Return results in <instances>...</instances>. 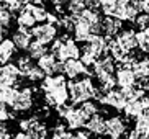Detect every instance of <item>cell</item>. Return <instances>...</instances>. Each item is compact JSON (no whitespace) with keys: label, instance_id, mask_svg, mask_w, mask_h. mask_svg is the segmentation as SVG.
<instances>
[{"label":"cell","instance_id":"cell-28","mask_svg":"<svg viewBox=\"0 0 149 139\" xmlns=\"http://www.w3.org/2000/svg\"><path fill=\"white\" fill-rule=\"evenodd\" d=\"M85 8H87L85 0H67L66 10L69 12V15H72V17H79Z\"/></svg>","mask_w":149,"mask_h":139},{"label":"cell","instance_id":"cell-1","mask_svg":"<svg viewBox=\"0 0 149 139\" xmlns=\"http://www.w3.org/2000/svg\"><path fill=\"white\" fill-rule=\"evenodd\" d=\"M64 74L46 75L40 83V90L43 92V100L48 106H61L69 100V87Z\"/></svg>","mask_w":149,"mask_h":139},{"label":"cell","instance_id":"cell-14","mask_svg":"<svg viewBox=\"0 0 149 139\" xmlns=\"http://www.w3.org/2000/svg\"><path fill=\"white\" fill-rule=\"evenodd\" d=\"M128 129V123L125 118L121 116H110L107 120V131L105 134L108 138H121L126 134Z\"/></svg>","mask_w":149,"mask_h":139},{"label":"cell","instance_id":"cell-38","mask_svg":"<svg viewBox=\"0 0 149 139\" xmlns=\"http://www.w3.org/2000/svg\"><path fill=\"white\" fill-rule=\"evenodd\" d=\"M0 139H13V138L8 133V129H0Z\"/></svg>","mask_w":149,"mask_h":139},{"label":"cell","instance_id":"cell-27","mask_svg":"<svg viewBox=\"0 0 149 139\" xmlns=\"http://www.w3.org/2000/svg\"><path fill=\"white\" fill-rule=\"evenodd\" d=\"M17 65H18V69H20V72H22L23 77H26L31 70H33V67H35L36 64L33 62V57H30V56H20L17 59Z\"/></svg>","mask_w":149,"mask_h":139},{"label":"cell","instance_id":"cell-39","mask_svg":"<svg viewBox=\"0 0 149 139\" xmlns=\"http://www.w3.org/2000/svg\"><path fill=\"white\" fill-rule=\"evenodd\" d=\"M5 35H7V26L0 25V41H2V39H5Z\"/></svg>","mask_w":149,"mask_h":139},{"label":"cell","instance_id":"cell-22","mask_svg":"<svg viewBox=\"0 0 149 139\" xmlns=\"http://www.w3.org/2000/svg\"><path fill=\"white\" fill-rule=\"evenodd\" d=\"M123 111H125V115H126L128 120H136L138 116H141L143 113H146V108L143 106V103H141L139 98H136V100L128 101Z\"/></svg>","mask_w":149,"mask_h":139},{"label":"cell","instance_id":"cell-16","mask_svg":"<svg viewBox=\"0 0 149 139\" xmlns=\"http://www.w3.org/2000/svg\"><path fill=\"white\" fill-rule=\"evenodd\" d=\"M115 39H116V43H118L126 52H133L138 48L136 31H133V30H121L118 35L115 36Z\"/></svg>","mask_w":149,"mask_h":139},{"label":"cell","instance_id":"cell-23","mask_svg":"<svg viewBox=\"0 0 149 139\" xmlns=\"http://www.w3.org/2000/svg\"><path fill=\"white\" fill-rule=\"evenodd\" d=\"M28 51V56L30 57H33V59H41V57L44 56V54H48V46L46 44H43V43H40V41H31V44H30V48L26 49Z\"/></svg>","mask_w":149,"mask_h":139},{"label":"cell","instance_id":"cell-44","mask_svg":"<svg viewBox=\"0 0 149 139\" xmlns=\"http://www.w3.org/2000/svg\"><path fill=\"white\" fill-rule=\"evenodd\" d=\"M148 139H149V138H148Z\"/></svg>","mask_w":149,"mask_h":139},{"label":"cell","instance_id":"cell-3","mask_svg":"<svg viewBox=\"0 0 149 139\" xmlns=\"http://www.w3.org/2000/svg\"><path fill=\"white\" fill-rule=\"evenodd\" d=\"M51 52L56 54L59 61H67V59H80L82 49L77 46V41L70 38L69 33L62 36H57L51 43Z\"/></svg>","mask_w":149,"mask_h":139},{"label":"cell","instance_id":"cell-43","mask_svg":"<svg viewBox=\"0 0 149 139\" xmlns=\"http://www.w3.org/2000/svg\"><path fill=\"white\" fill-rule=\"evenodd\" d=\"M146 113H148V115H149V110H148V111H146Z\"/></svg>","mask_w":149,"mask_h":139},{"label":"cell","instance_id":"cell-20","mask_svg":"<svg viewBox=\"0 0 149 139\" xmlns=\"http://www.w3.org/2000/svg\"><path fill=\"white\" fill-rule=\"evenodd\" d=\"M85 128L95 136H103L105 131H107V120L102 116L100 113H97V115H93L92 118H88Z\"/></svg>","mask_w":149,"mask_h":139},{"label":"cell","instance_id":"cell-15","mask_svg":"<svg viewBox=\"0 0 149 139\" xmlns=\"http://www.w3.org/2000/svg\"><path fill=\"white\" fill-rule=\"evenodd\" d=\"M149 138V115L143 113L134 120V128L128 133V139H148Z\"/></svg>","mask_w":149,"mask_h":139},{"label":"cell","instance_id":"cell-2","mask_svg":"<svg viewBox=\"0 0 149 139\" xmlns=\"http://www.w3.org/2000/svg\"><path fill=\"white\" fill-rule=\"evenodd\" d=\"M69 87V100L72 105H80L87 100H95L97 98V83L92 79V75H84L79 79H72L67 83Z\"/></svg>","mask_w":149,"mask_h":139},{"label":"cell","instance_id":"cell-11","mask_svg":"<svg viewBox=\"0 0 149 139\" xmlns=\"http://www.w3.org/2000/svg\"><path fill=\"white\" fill-rule=\"evenodd\" d=\"M64 75L69 80H72V79H79L84 75H92V72L80 59H67L64 61Z\"/></svg>","mask_w":149,"mask_h":139},{"label":"cell","instance_id":"cell-17","mask_svg":"<svg viewBox=\"0 0 149 139\" xmlns=\"http://www.w3.org/2000/svg\"><path fill=\"white\" fill-rule=\"evenodd\" d=\"M31 38H33L31 31L28 28H22V26H18L12 33V41L15 43L18 51H26L31 44Z\"/></svg>","mask_w":149,"mask_h":139},{"label":"cell","instance_id":"cell-4","mask_svg":"<svg viewBox=\"0 0 149 139\" xmlns=\"http://www.w3.org/2000/svg\"><path fill=\"white\" fill-rule=\"evenodd\" d=\"M35 105V88L31 87H22L17 88L13 98L10 101V108L17 113H26Z\"/></svg>","mask_w":149,"mask_h":139},{"label":"cell","instance_id":"cell-10","mask_svg":"<svg viewBox=\"0 0 149 139\" xmlns=\"http://www.w3.org/2000/svg\"><path fill=\"white\" fill-rule=\"evenodd\" d=\"M22 72L18 69L17 64H3L0 65V83L2 85H8V87H17L20 79H22Z\"/></svg>","mask_w":149,"mask_h":139},{"label":"cell","instance_id":"cell-25","mask_svg":"<svg viewBox=\"0 0 149 139\" xmlns=\"http://www.w3.org/2000/svg\"><path fill=\"white\" fill-rule=\"evenodd\" d=\"M133 69H134L138 79H143V77H149V57H139L138 61L133 64Z\"/></svg>","mask_w":149,"mask_h":139},{"label":"cell","instance_id":"cell-34","mask_svg":"<svg viewBox=\"0 0 149 139\" xmlns=\"http://www.w3.org/2000/svg\"><path fill=\"white\" fill-rule=\"evenodd\" d=\"M0 3L8 5L12 12H17V13H18L20 10L23 8V5H25V0H0Z\"/></svg>","mask_w":149,"mask_h":139},{"label":"cell","instance_id":"cell-32","mask_svg":"<svg viewBox=\"0 0 149 139\" xmlns=\"http://www.w3.org/2000/svg\"><path fill=\"white\" fill-rule=\"evenodd\" d=\"M79 106L84 113H85L87 118H92L93 115H97L100 111V110H98V103H97L95 100H87V101H84V103H80Z\"/></svg>","mask_w":149,"mask_h":139},{"label":"cell","instance_id":"cell-7","mask_svg":"<svg viewBox=\"0 0 149 139\" xmlns=\"http://www.w3.org/2000/svg\"><path fill=\"white\" fill-rule=\"evenodd\" d=\"M115 77H116V85L120 88H128L138 85V75L133 69V65L130 64H118Z\"/></svg>","mask_w":149,"mask_h":139},{"label":"cell","instance_id":"cell-41","mask_svg":"<svg viewBox=\"0 0 149 139\" xmlns=\"http://www.w3.org/2000/svg\"><path fill=\"white\" fill-rule=\"evenodd\" d=\"M143 12H144V13H148V15H149V0L146 2V5H144V8H143Z\"/></svg>","mask_w":149,"mask_h":139},{"label":"cell","instance_id":"cell-33","mask_svg":"<svg viewBox=\"0 0 149 139\" xmlns=\"http://www.w3.org/2000/svg\"><path fill=\"white\" fill-rule=\"evenodd\" d=\"M15 92H17V87H8V85H2L0 83V101H3V103H8L12 101Z\"/></svg>","mask_w":149,"mask_h":139},{"label":"cell","instance_id":"cell-42","mask_svg":"<svg viewBox=\"0 0 149 139\" xmlns=\"http://www.w3.org/2000/svg\"><path fill=\"white\" fill-rule=\"evenodd\" d=\"M100 2H102V3H103V2H105V0H100Z\"/></svg>","mask_w":149,"mask_h":139},{"label":"cell","instance_id":"cell-30","mask_svg":"<svg viewBox=\"0 0 149 139\" xmlns=\"http://www.w3.org/2000/svg\"><path fill=\"white\" fill-rule=\"evenodd\" d=\"M8 106H10L8 103H3V101H0V129H7L5 123L8 121V120H12V118H15V115H17V111L10 113Z\"/></svg>","mask_w":149,"mask_h":139},{"label":"cell","instance_id":"cell-24","mask_svg":"<svg viewBox=\"0 0 149 139\" xmlns=\"http://www.w3.org/2000/svg\"><path fill=\"white\" fill-rule=\"evenodd\" d=\"M136 39H138V49L143 54H149V26L136 31Z\"/></svg>","mask_w":149,"mask_h":139},{"label":"cell","instance_id":"cell-13","mask_svg":"<svg viewBox=\"0 0 149 139\" xmlns=\"http://www.w3.org/2000/svg\"><path fill=\"white\" fill-rule=\"evenodd\" d=\"M64 121H66L67 128L72 131H77V129H82V128H85V124H87L88 118L85 116V113H84L82 110H80V106H72V110H70L69 113H67V116L64 118Z\"/></svg>","mask_w":149,"mask_h":139},{"label":"cell","instance_id":"cell-21","mask_svg":"<svg viewBox=\"0 0 149 139\" xmlns=\"http://www.w3.org/2000/svg\"><path fill=\"white\" fill-rule=\"evenodd\" d=\"M17 46L12 39H2L0 41V65L3 64H8L10 59L15 56V52H17Z\"/></svg>","mask_w":149,"mask_h":139},{"label":"cell","instance_id":"cell-40","mask_svg":"<svg viewBox=\"0 0 149 139\" xmlns=\"http://www.w3.org/2000/svg\"><path fill=\"white\" fill-rule=\"evenodd\" d=\"M13 139H30V138L26 136V133H23V131H22V133H17Z\"/></svg>","mask_w":149,"mask_h":139},{"label":"cell","instance_id":"cell-26","mask_svg":"<svg viewBox=\"0 0 149 139\" xmlns=\"http://www.w3.org/2000/svg\"><path fill=\"white\" fill-rule=\"evenodd\" d=\"M72 136H74V133L69 131L67 124L59 123V124H56V126L51 129V138L49 139H72Z\"/></svg>","mask_w":149,"mask_h":139},{"label":"cell","instance_id":"cell-8","mask_svg":"<svg viewBox=\"0 0 149 139\" xmlns=\"http://www.w3.org/2000/svg\"><path fill=\"white\" fill-rule=\"evenodd\" d=\"M38 65L44 70L46 75H56V74H64V61H59L56 54L49 51L44 54L41 59H38Z\"/></svg>","mask_w":149,"mask_h":139},{"label":"cell","instance_id":"cell-31","mask_svg":"<svg viewBox=\"0 0 149 139\" xmlns=\"http://www.w3.org/2000/svg\"><path fill=\"white\" fill-rule=\"evenodd\" d=\"M12 20H13V12L10 10V7L5 3H0V25L8 28L12 25Z\"/></svg>","mask_w":149,"mask_h":139},{"label":"cell","instance_id":"cell-29","mask_svg":"<svg viewBox=\"0 0 149 139\" xmlns=\"http://www.w3.org/2000/svg\"><path fill=\"white\" fill-rule=\"evenodd\" d=\"M30 5H31V10H33V15L36 17V22L38 23L48 22V18L51 13L48 12V8L43 3H30Z\"/></svg>","mask_w":149,"mask_h":139},{"label":"cell","instance_id":"cell-9","mask_svg":"<svg viewBox=\"0 0 149 139\" xmlns=\"http://www.w3.org/2000/svg\"><path fill=\"white\" fill-rule=\"evenodd\" d=\"M98 103L105 105V106H110V108L116 110V111H123L125 106H126V103H128V100H126V97H125L121 88L120 90L118 88H111V90L107 92L105 95L98 100Z\"/></svg>","mask_w":149,"mask_h":139},{"label":"cell","instance_id":"cell-37","mask_svg":"<svg viewBox=\"0 0 149 139\" xmlns=\"http://www.w3.org/2000/svg\"><path fill=\"white\" fill-rule=\"evenodd\" d=\"M146 2H148V0H131V3H133V5H136V7L139 8V12H143V8H144Z\"/></svg>","mask_w":149,"mask_h":139},{"label":"cell","instance_id":"cell-35","mask_svg":"<svg viewBox=\"0 0 149 139\" xmlns=\"http://www.w3.org/2000/svg\"><path fill=\"white\" fill-rule=\"evenodd\" d=\"M134 25L138 26L139 30H141V28H148V26H149V15H148V13H144V12L139 13L138 18L134 20Z\"/></svg>","mask_w":149,"mask_h":139},{"label":"cell","instance_id":"cell-12","mask_svg":"<svg viewBox=\"0 0 149 139\" xmlns=\"http://www.w3.org/2000/svg\"><path fill=\"white\" fill-rule=\"evenodd\" d=\"M130 3H131V0H105L102 3L100 10L105 17H116L121 20L123 13Z\"/></svg>","mask_w":149,"mask_h":139},{"label":"cell","instance_id":"cell-19","mask_svg":"<svg viewBox=\"0 0 149 139\" xmlns=\"http://www.w3.org/2000/svg\"><path fill=\"white\" fill-rule=\"evenodd\" d=\"M102 26H103V35L107 38H113L123 30V20L116 17H105L102 22Z\"/></svg>","mask_w":149,"mask_h":139},{"label":"cell","instance_id":"cell-36","mask_svg":"<svg viewBox=\"0 0 149 139\" xmlns=\"http://www.w3.org/2000/svg\"><path fill=\"white\" fill-rule=\"evenodd\" d=\"M85 3H87V8H93V10H97V8L102 7L100 0H85Z\"/></svg>","mask_w":149,"mask_h":139},{"label":"cell","instance_id":"cell-5","mask_svg":"<svg viewBox=\"0 0 149 139\" xmlns=\"http://www.w3.org/2000/svg\"><path fill=\"white\" fill-rule=\"evenodd\" d=\"M20 128H22L23 133H26V136L30 139H48V128L40 120L38 115L22 120Z\"/></svg>","mask_w":149,"mask_h":139},{"label":"cell","instance_id":"cell-6","mask_svg":"<svg viewBox=\"0 0 149 139\" xmlns=\"http://www.w3.org/2000/svg\"><path fill=\"white\" fill-rule=\"evenodd\" d=\"M57 33H59L57 25L49 23V22H43V23H40V25H36L35 28H31L33 38H35L36 41H40V43L46 44V46L51 44L54 39L57 38Z\"/></svg>","mask_w":149,"mask_h":139},{"label":"cell","instance_id":"cell-18","mask_svg":"<svg viewBox=\"0 0 149 139\" xmlns=\"http://www.w3.org/2000/svg\"><path fill=\"white\" fill-rule=\"evenodd\" d=\"M36 17L33 15V10H31V5L30 2H25V5H23V8L18 12L17 15V25L22 26V28H28V30H31V28H35L36 26Z\"/></svg>","mask_w":149,"mask_h":139}]
</instances>
